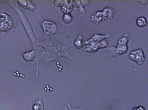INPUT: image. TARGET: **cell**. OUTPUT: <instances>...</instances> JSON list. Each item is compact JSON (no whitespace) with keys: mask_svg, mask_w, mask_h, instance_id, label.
Returning a JSON list of instances; mask_svg holds the SVG:
<instances>
[{"mask_svg":"<svg viewBox=\"0 0 148 110\" xmlns=\"http://www.w3.org/2000/svg\"><path fill=\"white\" fill-rule=\"evenodd\" d=\"M36 45L43 47L45 50L51 52L59 57H64L70 60H73V56L69 53L68 48L54 39L46 38L42 41H39Z\"/></svg>","mask_w":148,"mask_h":110,"instance_id":"obj_1","label":"cell"},{"mask_svg":"<svg viewBox=\"0 0 148 110\" xmlns=\"http://www.w3.org/2000/svg\"><path fill=\"white\" fill-rule=\"evenodd\" d=\"M33 48L36 52V55L32 64H36V76H39V64L40 63L45 65H48L55 61L60 59V57L45 50L43 47L38 45H33Z\"/></svg>","mask_w":148,"mask_h":110,"instance_id":"obj_2","label":"cell"},{"mask_svg":"<svg viewBox=\"0 0 148 110\" xmlns=\"http://www.w3.org/2000/svg\"><path fill=\"white\" fill-rule=\"evenodd\" d=\"M18 20L10 16L5 10H0V35L2 38L15 32Z\"/></svg>","mask_w":148,"mask_h":110,"instance_id":"obj_3","label":"cell"},{"mask_svg":"<svg viewBox=\"0 0 148 110\" xmlns=\"http://www.w3.org/2000/svg\"><path fill=\"white\" fill-rule=\"evenodd\" d=\"M5 1L7 3L10 5L11 7L13 8L16 12V13L17 14L18 16L20 18V21L23 24L24 30H25L30 40V41L32 44V46L36 45L39 42V41L37 40L36 37L35 36L34 33L31 26V24H30V22H29L27 18V17H26L27 14L23 13V12L20 9V8L18 6L17 1Z\"/></svg>","mask_w":148,"mask_h":110,"instance_id":"obj_4","label":"cell"},{"mask_svg":"<svg viewBox=\"0 0 148 110\" xmlns=\"http://www.w3.org/2000/svg\"><path fill=\"white\" fill-rule=\"evenodd\" d=\"M37 20L40 23L43 30V39L49 38V36L57 34L64 33L65 31V28L53 21L46 20L40 16L37 17Z\"/></svg>","mask_w":148,"mask_h":110,"instance_id":"obj_5","label":"cell"},{"mask_svg":"<svg viewBox=\"0 0 148 110\" xmlns=\"http://www.w3.org/2000/svg\"><path fill=\"white\" fill-rule=\"evenodd\" d=\"M115 15V9L112 7H108L102 11H97L91 16V21L96 25H100L104 21L113 19Z\"/></svg>","mask_w":148,"mask_h":110,"instance_id":"obj_6","label":"cell"},{"mask_svg":"<svg viewBox=\"0 0 148 110\" xmlns=\"http://www.w3.org/2000/svg\"><path fill=\"white\" fill-rule=\"evenodd\" d=\"M128 45L117 43L116 47H111L108 48V51L111 57H119L120 55H124L128 51Z\"/></svg>","mask_w":148,"mask_h":110,"instance_id":"obj_7","label":"cell"},{"mask_svg":"<svg viewBox=\"0 0 148 110\" xmlns=\"http://www.w3.org/2000/svg\"><path fill=\"white\" fill-rule=\"evenodd\" d=\"M108 46V42L107 39L102 40L101 41L97 43H90L85 45L84 51L88 53H94L97 52L100 49L107 48Z\"/></svg>","mask_w":148,"mask_h":110,"instance_id":"obj_8","label":"cell"},{"mask_svg":"<svg viewBox=\"0 0 148 110\" xmlns=\"http://www.w3.org/2000/svg\"><path fill=\"white\" fill-rule=\"evenodd\" d=\"M53 8L55 7H60V9L64 14H70L73 9V1H68V0H58L55 1Z\"/></svg>","mask_w":148,"mask_h":110,"instance_id":"obj_9","label":"cell"},{"mask_svg":"<svg viewBox=\"0 0 148 110\" xmlns=\"http://www.w3.org/2000/svg\"><path fill=\"white\" fill-rule=\"evenodd\" d=\"M129 58L139 65H142L146 60L145 53L141 48L136 49L131 51L129 55Z\"/></svg>","mask_w":148,"mask_h":110,"instance_id":"obj_10","label":"cell"},{"mask_svg":"<svg viewBox=\"0 0 148 110\" xmlns=\"http://www.w3.org/2000/svg\"><path fill=\"white\" fill-rule=\"evenodd\" d=\"M91 4V1L89 0H74L73 1V7L78 9L79 13L82 15H85L87 13L85 8Z\"/></svg>","mask_w":148,"mask_h":110,"instance_id":"obj_11","label":"cell"},{"mask_svg":"<svg viewBox=\"0 0 148 110\" xmlns=\"http://www.w3.org/2000/svg\"><path fill=\"white\" fill-rule=\"evenodd\" d=\"M110 36V34H108L106 35L100 34H94L92 35L91 37L87 40L84 41V45H86L90 43H97L103 40L107 39Z\"/></svg>","mask_w":148,"mask_h":110,"instance_id":"obj_12","label":"cell"},{"mask_svg":"<svg viewBox=\"0 0 148 110\" xmlns=\"http://www.w3.org/2000/svg\"><path fill=\"white\" fill-rule=\"evenodd\" d=\"M17 1L18 6H20L23 9H28L31 12H35L36 11V4L30 0H19Z\"/></svg>","mask_w":148,"mask_h":110,"instance_id":"obj_13","label":"cell"},{"mask_svg":"<svg viewBox=\"0 0 148 110\" xmlns=\"http://www.w3.org/2000/svg\"><path fill=\"white\" fill-rule=\"evenodd\" d=\"M36 52L33 49L31 51H27L26 53H23L22 54L24 59L26 61H27L29 64L32 63L33 61L36 58Z\"/></svg>","mask_w":148,"mask_h":110,"instance_id":"obj_14","label":"cell"},{"mask_svg":"<svg viewBox=\"0 0 148 110\" xmlns=\"http://www.w3.org/2000/svg\"><path fill=\"white\" fill-rule=\"evenodd\" d=\"M84 40L83 38V36L81 35H78L77 38L73 42V45L78 50H80L85 47L84 45Z\"/></svg>","mask_w":148,"mask_h":110,"instance_id":"obj_15","label":"cell"},{"mask_svg":"<svg viewBox=\"0 0 148 110\" xmlns=\"http://www.w3.org/2000/svg\"><path fill=\"white\" fill-rule=\"evenodd\" d=\"M33 110H45L43 101L41 99L37 100L32 106Z\"/></svg>","mask_w":148,"mask_h":110,"instance_id":"obj_16","label":"cell"},{"mask_svg":"<svg viewBox=\"0 0 148 110\" xmlns=\"http://www.w3.org/2000/svg\"><path fill=\"white\" fill-rule=\"evenodd\" d=\"M136 25L140 28H143L147 25V19L145 17H140L136 19Z\"/></svg>","mask_w":148,"mask_h":110,"instance_id":"obj_17","label":"cell"},{"mask_svg":"<svg viewBox=\"0 0 148 110\" xmlns=\"http://www.w3.org/2000/svg\"><path fill=\"white\" fill-rule=\"evenodd\" d=\"M62 20L65 24H69L72 22L73 17L70 14H64L62 17Z\"/></svg>","mask_w":148,"mask_h":110,"instance_id":"obj_18","label":"cell"},{"mask_svg":"<svg viewBox=\"0 0 148 110\" xmlns=\"http://www.w3.org/2000/svg\"><path fill=\"white\" fill-rule=\"evenodd\" d=\"M64 110H86V109L84 107H80V108L73 107L69 104H68V105L64 107Z\"/></svg>","mask_w":148,"mask_h":110,"instance_id":"obj_19","label":"cell"},{"mask_svg":"<svg viewBox=\"0 0 148 110\" xmlns=\"http://www.w3.org/2000/svg\"><path fill=\"white\" fill-rule=\"evenodd\" d=\"M45 88H47V89H44L46 92H52L53 90V89L49 85H46Z\"/></svg>","mask_w":148,"mask_h":110,"instance_id":"obj_20","label":"cell"},{"mask_svg":"<svg viewBox=\"0 0 148 110\" xmlns=\"http://www.w3.org/2000/svg\"><path fill=\"white\" fill-rule=\"evenodd\" d=\"M132 110H146L145 108L142 105H139L138 107H134Z\"/></svg>","mask_w":148,"mask_h":110,"instance_id":"obj_21","label":"cell"}]
</instances>
